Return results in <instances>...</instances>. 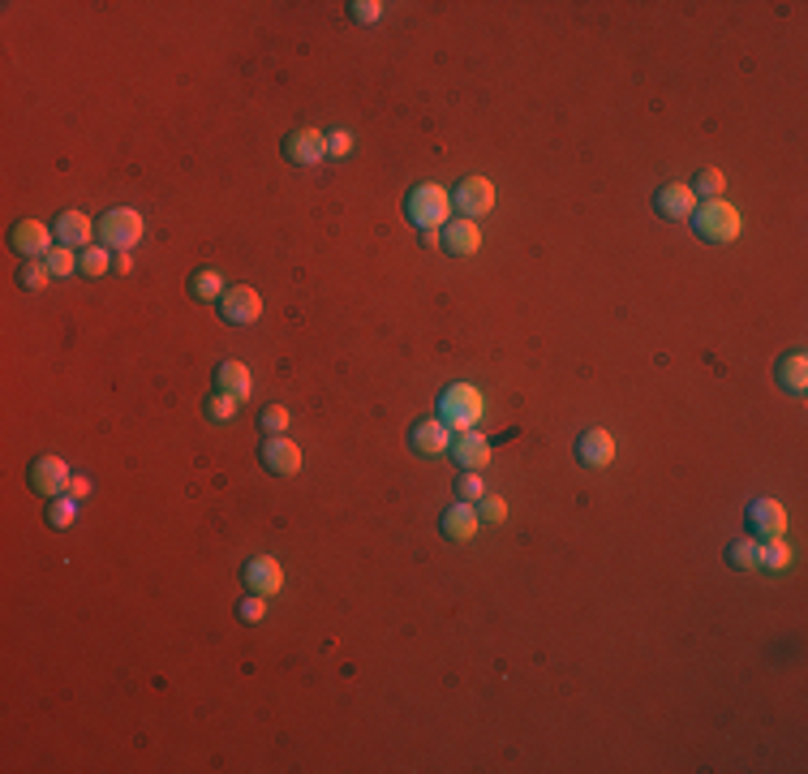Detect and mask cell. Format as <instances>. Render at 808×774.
<instances>
[{"label":"cell","mask_w":808,"mask_h":774,"mask_svg":"<svg viewBox=\"0 0 808 774\" xmlns=\"http://www.w3.org/2000/svg\"><path fill=\"white\" fill-rule=\"evenodd\" d=\"M482 409H486V400H482V392L473 383H452V387H443V396H439V413L435 418L452 430H473L482 422Z\"/></svg>","instance_id":"1"},{"label":"cell","mask_w":808,"mask_h":774,"mask_svg":"<svg viewBox=\"0 0 808 774\" xmlns=\"http://www.w3.org/2000/svg\"><path fill=\"white\" fill-rule=\"evenodd\" d=\"M692 233L701 241H710V246H727V241L740 237V211H735L727 198H710V203H701L697 211L688 215Z\"/></svg>","instance_id":"2"},{"label":"cell","mask_w":808,"mask_h":774,"mask_svg":"<svg viewBox=\"0 0 808 774\" xmlns=\"http://www.w3.org/2000/svg\"><path fill=\"white\" fill-rule=\"evenodd\" d=\"M447 211H452V198H447L443 185H413L409 194H404V220L417 224L426 233V228H443L447 224Z\"/></svg>","instance_id":"3"},{"label":"cell","mask_w":808,"mask_h":774,"mask_svg":"<svg viewBox=\"0 0 808 774\" xmlns=\"http://www.w3.org/2000/svg\"><path fill=\"white\" fill-rule=\"evenodd\" d=\"M95 241L108 250H121L129 254L142 241V215L134 207H112L95 220Z\"/></svg>","instance_id":"4"},{"label":"cell","mask_w":808,"mask_h":774,"mask_svg":"<svg viewBox=\"0 0 808 774\" xmlns=\"http://www.w3.org/2000/svg\"><path fill=\"white\" fill-rule=\"evenodd\" d=\"M26 482H31V491L43 495V499H56L69 491V482H74V473L61 456H35L31 469H26Z\"/></svg>","instance_id":"5"},{"label":"cell","mask_w":808,"mask_h":774,"mask_svg":"<svg viewBox=\"0 0 808 774\" xmlns=\"http://www.w3.org/2000/svg\"><path fill=\"white\" fill-rule=\"evenodd\" d=\"M744 525H748V538H783L787 534V508L778 499H753L744 508Z\"/></svg>","instance_id":"6"},{"label":"cell","mask_w":808,"mask_h":774,"mask_svg":"<svg viewBox=\"0 0 808 774\" xmlns=\"http://www.w3.org/2000/svg\"><path fill=\"white\" fill-rule=\"evenodd\" d=\"M220 306V319L228 327H250L258 314H263V297H258L250 284H233V289H224V297L215 301Z\"/></svg>","instance_id":"7"},{"label":"cell","mask_w":808,"mask_h":774,"mask_svg":"<svg viewBox=\"0 0 808 774\" xmlns=\"http://www.w3.org/2000/svg\"><path fill=\"white\" fill-rule=\"evenodd\" d=\"M241 585H245V594H258V598L280 594V585H284V568H280V559H271V555H254V559H245V568H241Z\"/></svg>","instance_id":"8"},{"label":"cell","mask_w":808,"mask_h":774,"mask_svg":"<svg viewBox=\"0 0 808 774\" xmlns=\"http://www.w3.org/2000/svg\"><path fill=\"white\" fill-rule=\"evenodd\" d=\"M258 461H263L267 473H276V478H293V473H301V448L284 435H263Z\"/></svg>","instance_id":"9"},{"label":"cell","mask_w":808,"mask_h":774,"mask_svg":"<svg viewBox=\"0 0 808 774\" xmlns=\"http://www.w3.org/2000/svg\"><path fill=\"white\" fill-rule=\"evenodd\" d=\"M452 198V207L460 211V215H486L490 207H495V185H490L486 177H465V181H456V190L447 194Z\"/></svg>","instance_id":"10"},{"label":"cell","mask_w":808,"mask_h":774,"mask_svg":"<svg viewBox=\"0 0 808 774\" xmlns=\"http://www.w3.org/2000/svg\"><path fill=\"white\" fill-rule=\"evenodd\" d=\"M9 250L22 258H48V250H52V228H43L39 220H18L9 228Z\"/></svg>","instance_id":"11"},{"label":"cell","mask_w":808,"mask_h":774,"mask_svg":"<svg viewBox=\"0 0 808 774\" xmlns=\"http://www.w3.org/2000/svg\"><path fill=\"white\" fill-rule=\"evenodd\" d=\"M323 155H327V138L319 134V129H310V125H301V129H293V134L284 138V160L297 164V168H314Z\"/></svg>","instance_id":"12"},{"label":"cell","mask_w":808,"mask_h":774,"mask_svg":"<svg viewBox=\"0 0 808 774\" xmlns=\"http://www.w3.org/2000/svg\"><path fill=\"white\" fill-rule=\"evenodd\" d=\"M447 456H452L460 469L482 473V469L490 465V439L478 435V430H456L452 443H447Z\"/></svg>","instance_id":"13"},{"label":"cell","mask_w":808,"mask_h":774,"mask_svg":"<svg viewBox=\"0 0 808 774\" xmlns=\"http://www.w3.org/2000/svg\"><path fill=\"white\" fill-rule=\"evenodd\" d=\"M611 456H615L611 430L589 426V430H581V435H576V461H581L585 469H606V465H611Z\"/></svg>","instance_id":"14"},{"label":"cell","mask_w":808,"mask_h":774,"mask_svg":"<svg viewBox=\"0 0 808 774\" xmlns=\"http://www.w3.org/2000/svg\"><path fill=\"white\" fill-rule=\"evenodd\" d=\"M478 525H482V516L473 504H465V499H456V504L443 508V516H439V529H443L447 542H473Z\"/></svg>","instance_id":"15"},{"label":"cell","mask_w":808,"mask_h":774,"mask_svg":"<svg viewBox=\"0 0 808 774\" xmlns=\"http://www.w3.org/2000/svg\"><path fill=\"white\" fill-rule=\"evenodd\" d=\"M447 443H452V430H447L439 418H417L409 426V448L417 456H443Z\"/></svg>","instance_id":"16"},{"label":"cell","mask_w":808,"mask_h":774,"mask_svg":"<svg viewBox=\"0 0 808 774\" xmlns=\"http://www.w3.org/2000/svg\"><path fill=\"white\" fill-rule=\"evenodd\" d=\"M692 211H697V194L684 181H667L654 194V215H662V220H688Z\"/></svg>","instance_id":"17"},{"label":"cell","mask_w":808,"mask_h":774,"mask_svg":"<svg viewBox=\"0 0 808 774\" xmlns=\"http://www.w3.org/2000/svg\"><path fill=\"white\" fill-rule=\"evenodd\" d=\"M478 246H482V233H478V224H473V220H447V224L439 228V250H443V254L469 258Z\"/></svg>","instance_id":"18"},{"label":"cell","mask_w":808,"mask_h":774,"mask_svg":"<svg viewBox=\"0 0 808 774\" xmlns=\"http://www.w3.org/2000/svg\"><path fill=\"white\" fill-rule=\"evenodd\" d=\"M52 237L61 241V246H69V250H82V246H91L95 224L86 220L82 211H61L56 215V224H52Z\"/></svg>","instance_id":"19"},{"label":"cell","mask_w":808,"mask_h":774,"mask_svg":"<svg viewBox=\"0 0 808 774\" xmlns=\"http://www.w3.org/2000/svg\"><path fill=\"white\" fill-rule=\"evenodd\" d=\"M774 379H778V387L783 392H791V396H804L808 392V357L796 349V353H783L774 362Z\"/></svg>","instance_id":"20"},{"label":"cell","mask_w":808,"mask_h":774,"mask_svg":"<svg viewBox=\"0 0 808 774\" xmlns=\"http://www.w3.org/2000/svg\"><path fill=\"white\" fill-rule=\"evenodd\" d=\"M215 392H224V396H233V400H245V396H250V370H245V362H233V357H228V362H220V366H215Z\"/></svg>","instance_id":"21"},{"label":"cell","mask_w":808,"mask_h":774,"mask_svg":"<svg viewBox=\"0 0 808 774\" xmlns=\"http://www.w3.org/2000/svg\"><path fill=\"white\" fill-rule=\"evenodd\" d=\"M190 297H194V301H220V297H224L220 271H215V267L194 271V276H190Z\"/></svg>","instance_id":"22"},{"label":"cell","mask_w":808,"mask_h":774,"mask_svg":"<svg viewBox=\"0 0 808 774\" xmlns=\"http://www.w3.org/2000/svg\"><path fill=\"white\" fill-rule=\"evenodd\" d=\"M791 564V551H787V542L783 538H766L757 547V568H770V572H783Z\"/></svg>","instance_id":"23"},{"label":"cell","mask_w":808,"mask_h":774,"mask_svg":"<svg viewBox=\"0 0 808 774\" xmlns=\"http://www.w3.org/2000/svg\"><path fill=\"white\" fill-rule=\"evenodd\" d=\"M688 190L697 194V198H705V203H710V198H723V190H727V177H723V172H718V168H701L697 177H692Z\"/></svg>","instance_id":"24"},{"label":"cell","mask_w":808,"mask_h":774,"mask_svg":"<svg viewBox=\"0 0 808 774\" xmlns=\"http://www.w3.org/2000/svg\"><path fill=\"white\" fill-rule=\"evenodd\" d=\"M48 280H52V271H48V263H43V258H26V263L18 267V284H22L26 293L48 289Z\"/></svg>","instance_id":"25"},{"label":"cell","mask_w":808,"mask_h":774,"mask_svg":"<svg viewBox=\"0 0 808 774\" xmlns=\"http://www.w3.org/2000/svg\"><path fill=\"white\" fill-rule=\"evenodd\" d=\"M74 516H78V499H74V495L48 499V525H52V529H69V525H74Z\"/></svg>","instance_id":"26"},{"label":"cell","mask_w":808,"mask_h":774,"mask_svg":"<svg viewBox=\"0 0 808 774\" xmlns=\"http://www.w3.org/2000/svg\"><path fill=\"white\" fill-rule=\"evenodd\" d=\"M727 564L740 568V572L757 568V542H753V538H735L731 547H727Z\"/></svg>","instance_id":"27"},{"label":"cell","mask_w":808,"mask_h":774,"mask_svg":"<svg viewBox=\"0 0 808 774\" xmlns=\"http://www.w3.org/2000/svg\"><path fill=\"white\" fill-rule=\"evenodd\" d=\"M112 267V258H108V246H95V250H82L78 254V271H82V276H104V271Z\"/></svg>","instance_id":"28"},{"label":"cell","mask_w":808,"mask_h":774,"mask_svg":"<svg viewBox=\"0 0 808 774\" xmlns=\"http://www.w3.org/2000/svg\"><path fill=\"white\" fill-rule=\"evenodd\" d=\"M207 418L211 422H228V418H237V409H241V400H233V396H224V392H211L207 396Z\"/></svg>","instance_id":"29"},{"label":"cell","mask_w":808,"mask_h":774,"mask_svg":"<svg viewBox=\"0 0 808 774\" xmlns=\"http://www.w3.org/2000/svg\"><path fill=\"white\" fill-rule=\"evenodd\" d=\"M486 495V486H482V478L473 469H460V478H456V499H465V504H478V499Z\"/></svg>","instance_id":"30"},{"label":"cell","mask_w":808,"mask_h":774,"mask_svg":"<svg viewBox=\"0 0 808 774\" xmlns=\"http://www.w3.org/2000/svg\"><path fill=\"white\" fill-rule=\"evenodd\" d=\"M258 430H263V435H284L288 430V409L284 405H267L263 413H258Z\"/></svg>","instance_id":"31"},{"label":"cell","mask_w":808,"mask_h":774,"mask_svg":"<svg viewBox=\"0 0 808 774\" xmlns=\"http://www.w3.org/2000/svg\"><path fill=\"white\" fill-rule=\"evenodd\" d=\"M43 263H48L52 276H69V271H78V258H74V250H69V246L48 250V258H43Z\"/></svg>","instance_id":"32"},{"label":"cell","mask_w":808,"mask_h":774,"mask_svg":"<svg viewBox=\"0 0 808 774\" xmlns=\"http://www.w3.org/2000/svg\"><path fill=\"white\" fill-rule=\"evenodd\" d=\"M349 18L362 22V26H374V22L383 18V5H379V0H353V5H349Z\"/></svg>","instance_id":"33"},{"label":"cell","mask_w":808,"mask_h":774,"mask_svg":"<svg viewBox=\"0 0 808 774\" xmlns=\"http://www.w3.org/2000/svg\"><path fill=\"white\" fill-rule=\"evenodd\" d=\"M353 151V134H344V129H336V134L327 138V155H336V160H344V155Z\"/></svg>","instance_id":"34"},{"label":"cell","mask_w":808,"mask_h":774,"mask_svg":"<svg viewBox=\"0 0 808 774\" xmlns=\"http://www.w3.org/2000/svg\"><path fill=\"white\" fill-rule=\"evenodd\" d=\"M478 508H482L486 521H503V512H508V508H503V499H499V495H482V499H478Z\"/></svg>","instance_id":"35"},{"label":"cell","mask_w":808,"mask_h":774,"mask_svg":"<svg viewBox=\"0 0 808 774\" xmlns=\"http://www.w3.org/2000/svg\"><path fill=\"white\" fill-rule=\"evenodd\" d=\"M263 602H267V598H258V594H250V598H245V602H241V620H245V624L263 620Z\"/></svg>","instance_id":"36"},{"label":"cell","mask_w":808,"mask_h":774,"mask_svg":"<svg viewBox=\"0 0 808 774\" xmlns=\"http://www.w3.org/2000/svg\"><path fill=\"white\" fill-rule=\"evenodd\" d=\"M65 495H74V499H86V495H91V482H86L82 473H78V478L69 482V491H65Z\"/></svg>","instance_id":"37"},{"label":"cell","mask_w":808,"mask_h":774,"mask_svg":"<svg viewBox=\"0 0 808 774\" xmlns=\"http://www.w3.org/2000/svg\"><path fill=\"white\" fill-rule=\"evenodd\" d=\"M422 246H430V250H439V228H426V233H422Z\"/></svg>","instance_id":"38"},{"label":"cell","mask_w":808,"mask_h":774,"mask_svg":"<svg viewBox=\"0 0 808 774\" xmlns=\"http://www.w3.org/2000/svg\"><path fill=\"white\" fill-rule=\"evenodd\" d=\"M129 267H134V258H129V254H117V258H112V271H129Z\"/></svg>","instance_id":"39"}]
</instances>
